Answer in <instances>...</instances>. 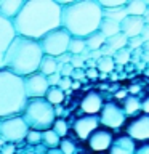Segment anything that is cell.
<instances>
[{"mask_svg": "<svg viewBox=\"0 0 149 154\" xmlns=\"http://www.w3.org/2000/svg\"><path fill=\"white\" fill-rule=\"evenodd\" d=\"M43 98L55 108V106L62 104V101H64V98H66V93L61 88H58V87H50V88L47 90V93H45Z\"/></svg>", "mask_w": 149, "mask_h": 154, "instance_id": "obj_22", "label": "cell"}, {"mask_svg": "<svg viewBox=\"0 0 149 154\" xmlns=\"http://www.w3.org/2000/svg\"><path fill=\"white\" fill-rule=\"evenodd\" d=\"M59 141H61V138L58 137V135L53 132L51 128H48V130H45V132H42V143L45 144V146H48V149L58 148V146H59Z\"/></svg>", "mask_w": 149, "mask_h": 154, "instance_id": "obj_27", "label": "cell"}, {"mask_svg": "<svg viewBox=\"0 0 149 154\" xmlns=\"http://www.w3.org/2000/svg\"><path fill=\"white\" fill-rule=\"evenodd\" d=\"M29 127L23 120L21 116L0 119V140L7 143H19L26 140Z\"/></svg>", "mask_w": 149, "mask_h": 154, "instance_id": "obj_7", "label": "cell"}, {"mask_svg": "<svg viewBox=\"0 0 149 154\" xmlns=\"http://www.w3.org/2000/svg\"><path fill=\"white\" fill-rule=\"evenodd\" d=\"M85 75L88 77V79H96V77L99 75V72H98V69H96V67H95V69H87V71H85Z\"/></svg>", "mask_w": 149, "mask_h": 154, "instance_id": "obj_43", "label": "cell"}, {"mask_svg": "<svg viewBox=\"0 0 149 154\" xmlns=\"http://www.w3.org/2000/svg\"><path fill=\"white\" fill-rule=\"evenodd\" d=\"M147 10L146 0H127L125 2V11L127 16H144Z\"/></svg>", "mask_w": 149, "mask_h": 154, "instance_id": "obj_18", "label": "cell"}, {"mask_svg": "<svg viewBox=\"0 0 149 154\" xmlns=\"http://www.w3.org/2000/svg\"><path fill=\"white\" fill-rule=\"evenodd\" d=\"M98 119L101 127H106L112 130V132L123 127L125 122H127V116H125L123 109L117 103H112V101H108V103L103 104V108H101L98 114Z\"/></svg>", "mask_w": 149, "mask_h": 154, "instance_id": "obj_8", "label": "cell"}, {"mask_svg": "<svg viewBox=\"0 0 149 154\" xmlns=\"http://www.w3.org/2000/svg\"><path fill=\"white\" fill-rule=\"evenodd\" d=\"M61 7V27L71 37L87 38L99 29L103 19V8L98 0H79V2H58Z\"/></svg>", "mask_w": 149, "mask_h": 154, "instance_id": "obj_2", "label": "cell"}, {"mask_svg": "<svg viewBox=\"0 0 149 154\" xmlns=\"http://www.w3.org/2000/svg\"><path fill=\"white\" fill-rule=\"evenodd\" d=\"M127 42H128V38L125 37L122 32H119V34H115V35H112V37L106 38V45H108L109 48H112L114 51H119V50H122V48H127Z\"/></svg>", "mask_w": 149, "mask_h": 154, "instance_id": "obj_25", "label": "cell"}, {"mask_svg": "<svg viewBox=\"0 0 149 154\" xmlns=\"http://www.w3.org/2000/svg\"><path fill=\"white\" fill-rule=\"evenodd\" d=\"M51 130L55 132L59 138H66L67 137V133H69V125H67V122L62 117H58L55 120V124H53V127Z\"/></svg>", "mask_w": 149, "mask_h": 154, "instance_id": "obj_29", "label": "cell"}, {"mask_svg": "<svg viewBox=\"0 0 149 154\" xmlns=\"http://www.w3.org/2000/svg\"><path fill=\"white\" fill-rule=\"evenodd\" d=\"M26 141L31 144H38L42 143V132H35V130H29L26 135Z\"/></svg>", "mask_w": 149, "mask_h": 154, "instance_id": "obj_33", "label": "cell"}, {"mask_svg": "<svg viewBox=\"0 0 149 154\" xmlns=\"http://www.w3.org/2000/svg\"><path fill=\"white\" fill-rule=\"evenodd\" d=\"M135 154H149V143H139V144H136Z\"/></svg>", "mask_w": 149, "mask_h": 154, "instance_id": "obj_39", "label": "cell"}, {"mask_svg": "<svg viewBox=\"0 0 149 154\" xmlns=\"http://www.w3.org/2000/svg\"><path fill=\"white\" fill-rule=\"evenodd\" d=\"M85 63H87V66H88V69H95L96 67V61H93V60H87Z\"/></svg>", "mask_w": 149, "mask_h": 154, "instance_id": "obj_44", "label": "cell"}, {"mask_svg": "<svg viewBox=\"0 0 149 154\" xmlns=\"http://www.w3.org/2000/svg\"><path fill=\"white\" fill-rule=\"evenodd\" d=\"M103 18H108L111 21L115 23H122L125 18H127V11H125V7H117V8H103Z\"/></svg>", "mask_w": 149, "mask_h": 154, "instance_id": "obj_24", "label": "cell"}, {"mask_svg": "<svg viewBox=\"0 0 149 154\" xmlns=\"http://www.w3.org/2000/svg\"><path fill=\"white\" fill-rule=\"evenodd\" d=\"M139 37H141V40H143V43L149 40V24H144V27H143V31H141V34H139Z\"/></svg>", "mask_w": 149, "mask_h": 154, "instance_id": "obj_41", "label": "cell"}, {"mask_svg": "<svg viewBox=\"0 0 149 154\" xmlns=\"http://www.w3.org/2000/svg\"><path fill=\"white\" fill-rule=\"evenodd\" d=\"M69 40H71V34L67 32L66 29L58 27L55 31L48 32L47 35H43L40 40H38V45H40V50H42L43 55L58 58V56L67 53Z\"/></svg>", "mask_w": 149, "mask_h": 154, "instance_id": "obj_6", "label": "cell"}, {"mask_svg": "<svg viewBox=\"0 0 149 154\" xmlns=\"http://www.w3.org/2000/svg\"><path fill=\"white\" fill-rule=\"evenodd\" d=\"M42 56L43 53L38 42L16 35L5 51L2 69H7L19 77H27L38 71Z\"/></svg>", "mask_w": 149, "mask_h": 154, "instance_id": "obj_3", "label": "cell"}, {"mask_svg": "<svg viewBox=\"0 0 149 154\" xmlns=\"http://www.w3.org/2000/svg\"><path fill=\"white\" fill-rule=\"evenodd\" d=\"M115 98H122V100H125V98H127V91H119V93L117 95H115Z\"/></svg>", "mask_w": 149, "mask_h": 154, "instance_id": "obj_47", "label": "cell"}, {"mask_svg": "<svg viewBox=\"0 0 149 154\" xmlns=\"http://www.w3.org/2000/svg\"><path fill=\"white\" fill-rule=\"evenodd\" d=\"M130 58H132V50H130V48H122V50L114 53L112 60H114V63H117V64H127L130 61Z\"/></svg>", "mask_w": 149, "mask_h": 154, "instance_id": "obj_30", "label": "cell"}, {"mask_svg": "<svg viewBox=\"0 0 149 154\" xmlns=\"http://www.w3.org/2000/svg\"><path fill=\"white\" fill-rule=\"evenodd\" d=\"M72 71H74V67L71 64H62L61 69H59V74H61V77H71Z\"/></svg>", "mask_w": 149, "mask_h": 154, "instance_id": "obj_38", "label": "cell"}, {"mask_svg": "<svg viewBox=\"0 0 149 154\" xmlns=\"http://www.w3.org/2000/svg\"><path fill=\"white\" fill-rule=\"evenodd\" d=\"M87 50L85 45V38H77V37H71L69 40V47H67V53L69 55H82Z\"/></svg>", "mask_w": 149, "mask_h": 154, "instance_id": "obj_26", "label": "cell"}, {"mask_svg": "<svg viewBox=\"0 0 149 154\" xmlns=\"http://www.w3.org/2000/svg\"><path fill=\"white\" fill-rule=\"evenodd\" d=\"M71 88H72V90H79V88H80V82H77V80H72V85H71Z\"/></svg>", "mask_w": 149, "mask_h": 154, "instance_id": "obj_46", "label": "cell"}, {"mask_svg": "<svg viewBox=\"0 0 149 154\" xmlns=\"http://www.w3.org/2000/svg\"><path fill=\"white\" fill-rule=\"evenodd\" d=\"M21 117L29 130L35 132H45L51 128L56 120L55 108L45 98H29L21 112Z\"/></svg>", "mask_w": 149, "mask_h": 154, "instance_id": "obj_5", "label": "cell"}, {"mask_svg": "<svg viewBox=\"0 0 149 154\" xmlns=\"http://www.w3.org/2000/svg\"><path fill=\"white\" fill-rule=\"evenodd\" d=\"M11 24L16 35L38 42L48 32L61 27V7L56 0H24Z\"/></svg>", "mask_w": 149, "mask_h": 154, "instance_id": "obj_1", "label": "cell"}, {"mask_svg": "<svg viewBox=\"0 0 149 154\" xmlns=\"http://www.w3.org/2000/svg\"><path fill=\"white\" fill-rule=\"evenodd\" d=\"M114 137L115 135H114L112 130L99 125L95 132L90 133V137L85 140V143H87V146H88L90 151H93L96 154H104V152L109 151L111 144L114 141Z\"/></svg>", "mask_w": 149, "mask_h": 154, "instance_id": "obj_9", "label": "cell"}, {"mask_svg": "<svg viewBox=\"0 0 149 154\" xmlns=\"http://www.w3.org/2000/svg\"><path fill=\"white\" fill-rule=\"evenodd\" d=\"M24 0H0V16L8 21H13L16 14L21 11Z\"/></svg>", "mask_w": 149, "mask_h": 154, "instance_id": "obj_17", "label": "cell"}, {"mask_svg": "<svg viewBox=\"0 0 149 154\" xmlns=\"http://www.w3.org/2000/svg\"><path fill=\"white\" fill-rule=\"evenodd\" d=\"M114 66H115V63H114L112 58H109V56H101L99 60L96 61V69H98V72H101V74L112 72Z\"/></svg>", "mask_w": 149, "mask_h": 154, "instance_id": "obj_28", "label": "cell"}, {"mask_svg": "<svg viewBox=\"0 0 149 154\" xmlns=\"http://www.w3.org/2000/svg\"><path fill=\"white\" fill-rule=\"evenodd\" d=\"M125 135H128L135 143H149V116H135L125 127Z\"/></svg>", "mask_w": 149, "mask_h": 154, "instance_id": "obj_10", "label": "cell"}, {"mask_svg": "<svg viewBox=\"0 0 149 154\" xmlns=\"http://www.w3.org/2000/svg\"><path fill=\"white\" fill-rule=\"evenodd\" d=\"M143 47V40L141 37H133V38H128L127 42V48H130V50H138V48Z\"/></svg>", "mask_w": 149, "mask_h": 154, "instance_id": "obj_35", "label": "cell"}, {"mask_svg": "<svg viewBox=\"0 0 149 154\" xmlns=\"http://www.w3.org/2000/svg\"><path fill=\"white\" fill-rule=\"evenodd\" d=\"M143 19H144V24H149V7H147V10H146V13H144Z\"/></svg>", "mask_w": 149, "mask_h": 154, "instance_id": "obj_48", "label": "cell"}, {"mask_svg": "<svg viewBox=\"0 0 149 154\" xmlns=\"http://www.w3.org/2000/svg\"><path fill=\"white\" fill-rule=\"evenodd\" d=\"M47 154H62V152L59 151V148H53V149H48Z\"/></svg>", "mask_w": 149, "mask_h": 154, "instance_id": "obj_45", "label": "cell"}, {"mask_svg": "<svg viewBox=\"0 0 149 154\" xmlns=\"http://www.w3.org/2000/svg\"><path fill=\"white\" fill-rule=\"evenodd\" d=\"M143 27H144V19L141 16H127L120 23V32L127 38L139 37Z\"/></svg>", "mask_w": 149, "mask_h": 154, "instance_id": "obj_15", "label": "cell"}, {"mask_svg": "<svg viewBox=\"0 0 149 154\" xmlns=\"http://www.w3.org/2000/svg\"><path fill=\"white\" fill-rule=\"evenodd\" d=\"M62 79L59 72H55V74H51V75H48L47 77V82H48V85L50 87H58V84H59V80Z\"/></svg>", "mask_w": 149, "mask_h": 154, "instance_id": "obj_37", "label": "cell"}, {"mask_svg": "<svg viewBox=\"0 0 149 154\" xmlns=\"http://www.w3.org/2000/svg\"><path fill=\"white\" fill-rule=\"evenodd\" d=\"M38 72H40L42 75H45V77L58 72V61H56V58L43 55L40 64H38Z\"/></svg>", "mask_w": 149, "mask_h": 154, "instance_id": "obj_19", "label": "cell"}, {"mask_svg": "<svg viewBox=\"0 0 149 154\" xmlns=\"http://www.w3.org/2000/svg\"><path fill=\"white\" fill-rule=\"evenodd\" d=\"M135 149H136V143L128 135L123 133L114 137V141L111 144L108 154H135Z\"/></svg>", "mask_w": 149, "mask_h": 154, "instance_id": "obj_16", "label": "cell"}, {"mask_svg": "<svg viewBox=\"0 0 149 154\" xmlns=\"http://www.w3.org/2000/svg\"><path fill=\"white\" fill-rule=\"evenodd\" d=\"M71 85H72V79H71V77H62V79L59 80V84H58V88H61L66 93V91L71 90Z\"/></svg>", "mask_w": 149, "mask_h": 154, "instance_id": "obj_36", "label": "cell"}, {"mask_svg": "<svg viewBox=\"0 0 149 154\" xmlns=\"http://www.w3.org/2000/svg\"><path fill=\"white\" fill-rule=\"evenodd\" d=\"M85 58L84 56H82V55H74V56H72L71 55V61H69V64L72 66V67H74V69H82V67H84L85 66Z\"/></svg>", "mask_w": 149, "mask_h": 154, "instance_id": "obj_34", "label": "cell"}, {"mask_svg": "<svg viewBox=\"0 0 149 154\" xmlns=\"http://www.w3.org/2000/svg\"><path fill=\"white\" fill-rule=\"evenodd\" d=\"M99 127V119L98 116H80L79 119H75L74 122V133L77 135V138L82 140V141H85L87 138L90 137L91 132H95L96 128Z\"/></svg>", "mask_w": 149, "mask_h": 154, "instance_id": "obj_12", "label": "cell"}, {"mask_svg": "<svg viewBox=\"0 0 149 154\" xmlns=\"http://www.w3.org/2000/svg\"><path fill=\"white\" fill-rule=\"evenodd\" d=\"M139 90V87H136V85H133L132 88H130V91H132V93H135V91H138Z\"/></svg>", "mask_w": 149, "mask_h": 154, "instance_id": "obj_50", "label": "cell"}, {"mask_svg": "<svg viewBox=\"0 0 149 154\" xmlns=\"http://www.w3.org/2000/svg\"><path fill=\"white\" fill-rule=\"evenodd\" d=\"M84 77H85V71H82V69H74V71H72V74H71V79L77 80V82H80Z\"/></svg>", "mask_w": 149, "mask_h": 154, "instance_id": "obj_40", "label": "cell"}, {"mask_svg": "<svg viewBox=\"0 0 149 154\" xmlns=\"http://www.w3.org/2000/svg\"><path fill=\"white\" fill-rule=\"evenodd\" d=\"M127 0H98L101 8H117V7H125Z\"/></svg>", "mask_w": 149, "mask_h": 154, "instance_id": "obj_32", "label": "cell"}, {"mask_svg": "<svg viewBox=\"0 0 149 154\" xmlns=\"http://www.w3.org/2000/svg\"><path fill=\"white\" fill-rule=\"evenodd\" d=\"M98 31L103 34L106 38H109V37H112V35L120 32V24L115 23V21H111V19H108V18H103Z\"/></svg>", "mask_w": 149, "mask_h": 154, "instance_id": "obj_21", "label": "cell"}, {"mask_svg": "<svg viewBox=\"0 0 149 154\" xmlns=\"http://www.w3.org/2000/svg\"><path fill=\"white\" fill-rule=\"evenodd\" d=\"M14 37H16V34H14L11 21H8V19H5L3 16H0V69H2V66H3L5 51H7L8 45L11 43V40Z\"/></svg>", "mask_w": 149, "mask_h": 154, "instance_id": "obj_13", "label": "cell"}, {"mask_svg": "<svg viewBox=\"0 0 149 154\" xmlns=\"http://www.w3.org/2000/svg\"><path fill=\"white\" fill-rule=\"evenodd\" d=\"M59 151L62 154H75V144L74 141H72L71 138H61V141H59Z\"/></svg>", "mask_w": 149, "mask_h": 154, "instance_id": "obj_31", "label": "cell"}, {"mask_svg": "<svg viewBox=\"0 0 149 154\" xmlns=\"http://www.w3.org/2000/svg\"><path fill=\"white\" fill-rule=\"evenodd\" d=\"M85 45H87V48H88L90 51H96V50H99L103 45H106V37L99 31H96V32H93L91 35H88L85 38Z\"/></svg>", "mask_w": 149, "mask_h": 154, "instance_id": "obj_23", "label": "cell"}, {"mask_svg": "<svg viewBox=\"0 0 149 154\" xmlns=\"http://www.w3.org/2000/svg\"><path fill=\"white\" fill-rule=\"evenodd\" d=\"M141 111H143V114L149 116V96H146V98L141 101Z\"/></svg>", "mask_w": 149, "mask_h": 154, "instance_id": "obj_42", "label": "cell"}, {"mask_svg": "<svg viewBox=\"0 0 149 154\" xmlns=\"http://www.w3.org/2000/svg\"><path fill=\"white\" fill-rule=\"evenodd\" d=\"M23 84H24V91H26L27 100L29 98H43L47 90L50 88L47 77L42 75L38 71L27 77H23Z\"/></svg>", "mask_w": 149, "mask_h": 154, "instance_id": "obj_11", "label": "cell"}, {"mask_svg": "<svg viewBox=\"0 0 149 154\" xmlns=\"http://www.w3.org/2000/svg\"><path fill=\"white\" fill-rule=\"evenodd\" d=\"M146 3H147V7H149V0H147V2H146Z\"/></svg>", "mask_w": 149, "mask_h": 154, "instance_id": "obj_51", "label": "cell"}, {"mask_svg": "<svg viewBox=\"0 0 149 154\" xmlns=\"http://www.w3.org/2000/svg\"><path fill=\"white\" fill-rule=\"evenodd\" d=\"M125 116H135L136 112L141 111V101L138 96L135 95H127V98L123 100V106H122Z\"/></svg>", "mask_w": 149, "mask_h": 154, "instance_id": "obj_20", "label": "cell"}, {"mask_svg": "<svg viewBox=\"0 0 149 154\" xmlns=\"http://www.w3.org/2000/svg\"><path fill=\"white\" fill-rule=\"evenodd\" d=\"M104 101L98 91H88L80 101V109L85 116H98Z\"/></svg>", "mask_w": 149, "mask_h": 154, "instance_id": "obj_14", "label": "cell"}, {"mask_svg": "<svg viewBox=\"0 0 149 154\" xmlns=\"http://www.w3.org/2000/svg\"><path fill=\"white\" fill-rule=\"evenodd\" d=\"M27 96L24 91L23 77L7 69H0V119L21 116Z\"/></svg>", "mask_w": 149, "mask_h": 154, "instance_id": "obj_4", "label": "cell"}, {"mask_svg": "<svg viewBox=\"0 0 149 154\" xmlns=\"http://www.w3.org/2000/svg\"><path fill=\"white\" fill-rule=\"evenodd\" d=\"M143 48H144V50H146V51H149V40L143 43Z\"/></svg>", "mask_w": 149, "mask_h": 154, "instance_id": "obj_49", "label": "cell"}]
</instances>
